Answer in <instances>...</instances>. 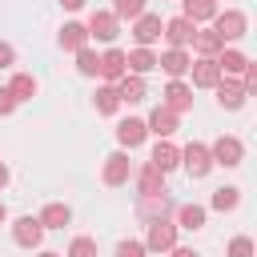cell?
I'll list each match as a JSON object with an SVG mask.
<instances>
[{
  "mask_svg": "<svg viewBox=\"0 0 257 257\" xmlns=\"http://www.w3.org/2000/svg\"><path fill=\"white\" fill-rule=\"evenodd\" d=\"M177 225H173V217H153V221H145V249L149 253H169L173 245H177Z\"/></svg>",
  "mask_w": 257,
  "mask_h": 257,
  "instance_id": "6da1fadb",
  "label": "cell"
},
{
  "mask_svg": "<svg viewBox=\"0 0 257 257\" xmlns=\"http://www.w3.org/2000/svg\"><path fill=\"white\" fill-rule=\"evenodd\" d=\"M209 157H213V169H237L245 161V145H241V137L225 133V137H217L209 145Z\"/></svg>",
  "mask_w": 257,
  "mask_h": 257,
  "instance_id": "7a4b0ae2",
  "label": "cell"
},
{
  "mask_svg": "<svg viewBox=\"0 0 257 257\" xmlns=\"http://www.w3.org/2000/svg\"><path fill=\"white\" fill-rule=\"evenodd\" d=\"M209 24H213V32H217L225 44H233V40H241V36L249 32V16H245L241 8H225V12H217Z\"/></svg>",
  "mask_w": 257,
  "mask_h": 257,
  "instance_id": "3957f363",
  "label": "cell"
},
{
  "mask_svg": "<svg viewBox=\"0 0 257 257\" xmlns=\"http://www.w3.org/2000/svg\"><path fill=\"white\" fill-rule=\"evenodd\" d=\"M181 169H185L193 181L209 177V173H213V157H209V145H201V141H189V145L181 149Z\"/></svg>",
  "mask_w": 257,
  "mask_h": 257,
  "instance_id": "277c9868",
  "label": "cell"
},
{
  "mask_svg": "<svg viewBox=\"0 0 257 257\" xmlns=\"http://www.w3.org/2000/svg\"><path fill=\"white\" fill-rule=\"evenodd\" d=\"M128 177H133L128 149H116V153H108V157H104V165H100V181H104L108 189H120V185H128Z\"/></svg>",
  "mask_w": 257,
  "mask_h": 257,
  "instance_id": "5b68a950",
  "label": "cell"
},
{
  "mask_svg": "<svg viewBox=\"0 0 257 257\" xmlns=\"http://www.w3.org/2000/svg\"><path fill=\"white\" fill-rule=\"evenodd\" d=\"M84 28H88V40H100V44H112V40L120 36V20H116L108 8H96V12L84 20Z\"/></svg>",
  "mask_w": 257,
  "mask_h": 257,
  "instance_id": "8992f818",
  "label": "cell"
},
{
  "mask_svg": "<svg viewBox=\"0 0 257 257\" xmlns=\"http://www.w3.org/2000/svg\"><path fill=\"white\" fill-rule=\"evenodd\" d=\"M44 225H40V217H32V213H24V217H16L12 221V241L20 245V249H40V241H44Z\"/></svg>",
  "mask_w": 257,
  "mask_h": 257,
  "instance_id": "52a82bcc",
  "label": "cell"
},
{
  "mask_svg": "<svg viewBox=\"0 0 257 257\" xmlns=\"http://www.w3.org/2000/svg\"><path fill=\"white\" fill-rule=\"evenodd\" d=\"M189 64H193V52L189 48H165V52H157V68L169 80H185L189 76Z\"/></svg>",
  "mask_w": 257,
  "mask_h": 257,
  "instance_id": "ba28073f",
  "label": "cell"
},
{
  "mask_svg": "<svg viewBox=\"0 0 257 257\" xmlns=\"http://www.w3.org/2000/svg\"><path fill=\"white\" fill-rule=\"evenodd\" d=\"M213 92H217V104H221V108H229V112L245 108V100H249V88H245L237 76H221V80L213 84Z\"/></svg>",
  "mask_w": 257,
  "mask_h": 257,
  "instance_id": "9c48e42d",
  "label": "cell"
},
{
  "mask_svg": "<svg viewBox=\"0 0 257 257\" xmlns=\"http://www.w3.org/2000/svg\"><path fill=\"white\" fill-rule=\"evenodd\" d=\"M112 133H116V145H120V149H128V153H133V149H141V145L149 141V128H145V120H141V116H120Z\"/></svg>",
  "mask_w": 257,
  "mask_h": 257,
  "instance_id": "30bf717a",
  "label": "cell"
},
{
  "mask_svg": "<svg viewBox=\"0 0 257 257\" xmlns=\"http://www.w3.org/2000/svg\"><path fill=\"white\" fill-rule=\"evenodd\" d=\"M193 32H197V24L185 20V16H169V20L161 24V40H165L169 48H189Z\"/></svg>",
  "mask_w": 257,
  "mask_h": 257,
  "instance_id": "8fae6325",
  "label": "cell"
},
{
  "mask_svg": "<svg viewBox=\"0 0 257 257\" xmlns=\"http://www.w3.org/2000/svg\"><path fill=\"white\" fill-rule=\"evenodd\" d=\"M205 221H209V209H205V205H197V201H185V205H177V209H173V225H177V229H185V233H201V229H205Z\"/></svg>",
  "mask_w": 257,
  "mask_h": 257,
  "instance_id": "7c38bea8",
  "label": "cell"
},
{
  "mask_svg": "<svg viewBox=\"0 0 257 257\" xmlns=\"http://www.w3.org/2000/svg\"><path fill=\"white\" fill-rule=\"evenodd\" d=\"M161 104H165V108H173L177 116H181V112H189V108H193V84H189V80H169V84H165V92H161Z\"/></svg>",
  "mask_w": 257,
  "mask_h": 257,
  "instance_id": "4fadbf2b",
  "label": "cell"
},
{
  "mask_svg": "<svg viewBox=\"0 0 257 257\" xmlns=\"http://www.w3.org/2000/svg\"><path fill=\"white\" fill-rule=\"evenodd\" d=\"M161 24H165V20H161L157 12H141V16L133 20V40H137L141 48H153V44L161 40Z\"/></svg>",
  "mask_w": 257,
  "mask_h": 257,
  "instance_id": "5bb4252c",
  "label": "cell"
},
{
  "mask_svg": "<svg viewBox=\"0 0 257 257\" xmlns=\"http://www.w3.org/2000/svg\"><path fill=\"white\" fill-rule=\"evenodd\" d=\"M124 72H128V64H124V48L108 44V48L100 52V72H96V76H100L104 84H116V80H120Z\"/></svg>",
  "mask_w": 257,
  "mask_h": 257,
  "instance_id": "9a60e30c",
  "label": "cell"
},
{
  "mask_svg": "<svg viewBox=\"0 0 257 257\" xmlns=\"http://www.w3.org/2000/svg\"><path fill=\"white\" fill-rule=\"evenodd\" d=\"M145 128H149V137H173L177 128H181V116L173 112V108H165V104H157L149 116H145Z\"/></svg>",
  "mask_w": 257,
  "mask_h": 257,
  "instance_id": "2e32d148",
  "label": "cell"
},
{
  "mask_svg": "<svg viewBox=\"0 0 257 257\" xmlns=\"http://www.w3.org/2000/svg\"><path fill=\"white\" fill-rule=\"evenodd\" d=\"M149 165L161 169V173H173V169H181V149H177L169 137H157V145H153V153H149Z\"/></svg>",
  "mask_w": 257,
  "mask_h": 257,
  "instance_id": "e0dca14e",
  "label": "cell"
},
{
  "mask_svg": "<svg viewBox=\"0 0 257 257\" xmlns=\"http://www.w3.org/2000/svg\"><path fill=\"white\" fill-rule=\"evenodd\" d=\"M133 177H137V197H153V193H169V189H165V173H161V169H153L149 161H145L141 169H133Z\"/></svg>",
  "mask_w": 257,
  "mask_h": 257,
  "instance_id": "ac0fdd59",
  "label": "cell"
},
{
  "mask_svg": "<svg viewBox=\"0 0 257 257\" xmlns=\"http://www.w3.org/2000/svg\"><path fill=\"white\" fill-rule=\"evenodd\" d=\"M189 76H193V88H213V84L221 80V68H217L213 56H197V60L189 64Z\"/></svg>",
  "mask_w": 257,
  "mask_h": 257,
  "instance_id": "d6986e66",
  "label": "cell"
},
{
  "mask_svg": "<svg viewBox=\"0 0 257 257\" xmlns=\"http://www.w3.org/2000/svg\"><path fill=\"white\" fill-rule=\"evenodd\" d=\"M56 44H60L64 52H76V48H84V44H92V40H88V28H84L80 20H64V28L56 32Z\"/></svg>",
  "mask_w": 257,
  "mask_h": 257,
  "instance_id": "ffe728a7",
  "label": "cell"
},
{
  "mask_svg": "<svg viewBox=\"0 0 257 257\" xmlns=\"http://www.w3.org/2000/svg\"><path fill=\"white\" fill-rule=\"evenodd\" d=\"M116 92H120V104H141V100L149 96V84H145V76L124 72V76L116 80Z\"/></svg>",
  "mask_w": 257,
  "mask_h": 257,
  "instance_id": "44dd1931",
  "label": "cell"
},
{
  "mask_svg": "<svg viewBox=\"0 0 257 257\" xmlns=\"http://www.w3.org/2000/svg\"><path fill=\"white\" fill-rule=\"evenodd\" d=\"M217 12H221V4H217V0H181V16H185V20H193L197 28H201V24H209Z\"/></svg>",
  "mask_w": 257,
  "mask_h": 257,
  "instance_id": "7402d4cb",
  "label": "cell"
},
{
  "mask_svg": "<svg viewBox=\"0 0 257 257\" xmlns=\"http://www.w3.org/2000/svg\"><path fill=\"white\" fill-rule=\"evenodd\" d=\"M177 205L169 201V193H153V197H137V213L145 217V221H153V217H169Z\"/></svg>",
  "mask_w": 257,
  "mask_h": 257,
  "instance_id": "603a6c76",
  "label": "cell"
},
{
  "mask_svg": "<svg viewBox=\"0 0 257 257\" xmlns=\"http://www.w3.org/2000/svg\"><path fill=\"white\" fill-rule=\"evenodd\" d=\"M189 48H193L197 56H217V52L225 48V40H221V36H217L213 28H205V24H201V28L193 32V40H189Z\"/></svg>",
  "mask_w": 257,
  "mask_h": 257,
  "instance_id": "cb8c5ba5",
  "label": "cell"
},
{
  "mask_svg": "<svg viewBox=\"0 0 257 257\" xmlns=\"http://www.w3.org/2000/svg\"><path fill=\"white\" fill-rule=\"evenodd\" d=\"M124 64H128V72H137V76H149V72H157V52L153 48H128L124 52Z\"/></svg>",
  "mask_w": 257,
  "mask_h": 257,
  "instance_id": "d4e9b609",
  "label": "cell"
},
{
  "mask_svg": "<svg viewBox=\"0 0 257 257\" xmlns=\"http://www.w3.org/2000/svg\"><path fill=\"white\" fill-rule=\"evenodd\" d=\"M213 60H217L221 76H241V72H245V64H249V56H245L241 48H229V44H225V48H221Z\"/></svg>",
  "mask_w": 257,
  "mask_h": 257,
  "instance_id": "484cf974",
  "label": "cell"
},
{
  "mask_svg": "<svg viewBox=\"0 0 257 257\" xmlns=\"http://www.w3.org/2000/svg\"><path fill=\"white\" fill-rule=\"evenodd\" d=\"M36 217H40V225H44V229H64V225L72 221V205H64V201H48Z\"/></svg>",
  "mask_w": 257,
  "mask_h": 257,
  "instance_id": "4316f807",
  "label": "cell"
},
{
  "mask_svg": "<svg viewBox=\"0 0 257 257\" xmlns=\"http://www.w3.org/2000/svg\"><path fill=\"white\" fill-rule=\"evenodd\" d=\"M8 92L16 96V104H24V100H32V96L40 92V80H36L32 72H12V80H8Z\"/></svg>",
  "mask_w": 257,
  "mask_h": 257,
  "instance_id": "83f0119b",
  "label": "cell"
},
{
  "mask_svg": "<svg viewBox=\"0 0 257 257\" xmlns=\"http://www.w3.org/2000/svg\"><path fill=\"white\" fill-rule=\"evenodd\" d=\"M92 104H96V112L100 116H116L124 104H120V92H116V84H96V96H92Z\"/></svg>",
  "mask_w": 257,
  "mask_h": 257,
  "instance_id": "f1b7e54d",
  "label": "cell"
},
{
  "mask_svg": "<svg viewBox=\"0 0 257 257\" xmlns=\"http://www.w3.org/2000/svg\"><path fill=\"white\" fill-rule=\"evenodd\" d=\"M241 205V189L237 185H221V189H213V197H209V209H217V213H233Z\"/></svg>",
  "mask_w": 257,
  "mask_h": 257,
  "instance_id": "f546056e",
  "label": "cell"
},
{
  "mask_svg": "<svg viewBox=\"0 0 257 257\" xmlns=\"http://www.w3.org/2000/svg\"><path fill=\"white\" fill-rule=\"evenodd\" d=\"M72 56H76V72H80V76H96V72H100V52H96L92 44L76 48Z\"/></svg>",
  "mask_w": 257,
  "mask_h": 257,
  "instance_id": "4dcf8cb0",
  "label": "cell"
},
{
  "mask_svg": "<svg viewBox=\"0 0 257 257\" xmlns=\"http://www.w3.org/2000/svg\"><path fill=\"white\" fill-rule=\"evenodd\" d=\"M116 20H137L141 12H145V0H112V8H108Z\"/></svg>",
  "mask_w": 257,
  "mask_h": 257,
  "instance_id": "1f68e13d",
  "label": "cell"
},
{
  "mask_svg": "<svg viewBox=\"0 0 257 257\" xmlns=\"http://www.w3.org/2000/svg\"><path fill=\"white\" fill-rule=\"evenodd\" d=\"M64 257H96V241L80 233V237H72V241H68V253H64Z\"/></svg>",
  "mask_w": 257,
  "mask_h": 257,
  "instance_id": "d6a6232c",
  "label": "cell"
},
{
  "mask_svg": "<svg viewBox=\"0 0 257 257\" xmlns=\"http://www.w3.org/2000/svg\"><path fill=\"white\" fill-rule=\"evenodd\" d=\"M112 257H149V249H145V241H137V237H124V241H116Z\"/></svg>",
  "mask_w": 257,
  "mask_h": 257,
  "instance_id": "836d02e7",
  "label": "cell"
},
{
  "mask_svg": "<svg viewBox=\"0 0 257 257\" xmlns=\"http://www.w3.org/2000/svg\"><path fill=\"white\" fill-rule=\"evenodd\" d=\"M225 257H253V241H249L245 233H237V237L229 241V249H225Z\"/></svg>",
  "mask_w": 257,
  "mask_h": 257,
  "instance_id": "e575fe53",
  "label": "cell"
},
{
  "mask_svg": "<svg viewBox=\"0 0 257 257\" xmlns=\"http://www.w3.org/2000/svg\"><path fill=\"white\" fill-rule=\"evenodd\" d=\"M12 112H16V96H12L8 84H4V88H0V116H12Z\"/></svg>",
  "mask_w": 257,
  "mask_h": 257,
  "instance_id": "d590c367",
  "label": "cell"
},
{
  "mask_svg": "<svg viewBox=\"0 0 257 257\" xmlns=\"http://www.w3.org/2000/svg\"><path fill=\"white\" fill-rule=\"evenodd\" d=\"M12 64H16V48L8 40H0V68H12Z\"/></svg>",
  "mask_w": 257,
  "mask_h": 257,
  "instance_id": "8d00e7d4",
  "label": "cell"
},
{
  "mask_svg": "<svg viewBox=\"0 0 257 257\" xmlns=\"http://www.w3.org/2000/svg\"><path fill=\"white\" fill-rule=\"evenodd\" d=\"M169 257H201V253H197V249H189V245H173V249H169Z\"/></svg>",
  "mask_w": 257,
  "mask_h": 257,
  "instance_id": "74e56055",
  "label": "cell"
},
{
  "mask_svg": "<svg viewBox=\"0 0 257 257\" xmlns=\"http://www.w3.org/2000/svg\"><path fill=\"white\" fill-rule=\"evenodd\" d=\"M84 4H88V0H60V8H64V12H80Z\"/></svg>",
  "mask_w": 257,
  "mask_h": 257,
  "instance_id": "f35d334b",
  "label": "cell"
},
{
  "mask_svg": "<svg viewBox=\"0 0 257 257\" xmlns=\"http://www.w3.org/2000/svg\"><path fill=\"white\" fill-rule=\"evenodd\" d=\"M8 181H12V173H8V165H4V161H0V189H4V185H8Z\"/></svg>",
  "mask_w": 257,
  "mask_h": 257,
  "instance_id": "ab89813d",
  "label": "cell"
},
{
  "mask_svg": "<svg viewBox=\"0 0 257 257\" xmlns=\"http://www.w3.org/2000/svg\"><path fill=\"white\" fill-rule=\"evenodd\" d=\"M36 257H64V253H56V249H40Z\"/></svg>",
  "mask_w": 257,
  "mask_h": 257,
  "instance_id": "60d3db41",
  "label": "cell"
},
{
  "mask_svg": "<svg viewBox=\"0 0 257 257\" xmlns=\"http://www.w3.org/2000/svg\"><path fill=\"white\" fill-rule=\"evenodd\" d=\"M4 221H8V205L0 201V225H4Z\"/></svg>",
  "mask_w": 257,
  "mask_h": 257,
  "instance_id": "b9f144b4",
  "label": "cell"
},
{
  "mask_svg": "<svg viewBox=\"0 0 257 257\" xmlns=\"http://www.w3.org/2000/svg\"><path fill=\"white\" fill-rule=\"evenodd\" d=\"M217 4H221V0H217Z\"/></svg>",
  "mask_w": 257,
  "mask_h": 257,
  "instance_id": "7bdbcfd3",
  "label": "cell"
}]
</instances>
